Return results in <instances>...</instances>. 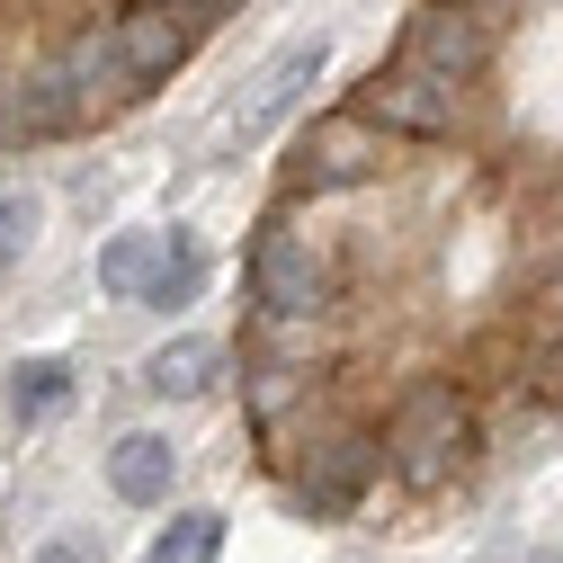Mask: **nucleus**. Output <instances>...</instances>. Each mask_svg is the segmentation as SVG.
Returning a JSON list of instances; mask_svg holds the SVG:
<instances>
[{
  "mask_svg": "<svg viewBox=\"0 0 563 563\" xmlns=\"http://www.w3.org/2000/svg\"><path fill=\"white\" fill-rule=\"evenodd\" d=\"M385 456L411 492H439L456 465H465V394L456 385H411L394 402V430H385Z\"/></svg>",
  "mask_w": 563,
  "mask_h": 563,
  "instance_id": "obj_1",
  "label": "nucleus"
},
{
  "mask_svg": "<svg viewBox=\"0 0 563 563\" xmlns=\"http://www.w3.org/2000/svg\"><path fill=\"white\" fill-rule=\"evenodd\" d=\"M251 296H260L268 322H313V313L331 305V260H322V242L296 233V224H268V233L251 242Z\"/></svg>",
  "mask_w": 563,
  "mask_h": 563,
  "instance_id": "obj_2",
  "label": "nucleus"
},
{
  "mask_svg": "<svg viewBox=\"0 0 563 563\" xmlns=\"http://www.w3.org/2000/svg\"><path fill=\"white\" fill-rule=\"evenodd\" d=\"M385 474V439H367V430H340V439H322L305 465H296V483H287V501H296V519H349L367 501V483Z\"/></svg>",
  "mask_w": 563,
  "mask_h": 563,
  "instance_id": "obj_3",
  "label": "nucleus"
},
{
  "mask_svg": "<svg viewBox=\"0 0 563 563\" xmlns=\"http://www.w3.org/2000/svg\"><path fill=\"white\" fill-rule=\"evenodd\" d=\"M322 63H331V45L322 36H296V45H277L268 63H260V81H251V99L233 108V125H224V144L242 153V144H268L277 125H287L305 99H313V81H322Z\"/></svg>",
  "mask_w": 563,
  "mask_h": 563,
  "instance_id": "obj_4",
  "label": "nucleus"
},
{
  "mask_svg": "<svg viewBox=\"0 0 563 563\" xmlns=\"http://www.w3.org/2000/svg\"><path fill=\"white\" fill-rule=\"evenodd\" d=\"M376 170H385V144H376V125L349 108V117H322L305 144H296L287 188H296V197H331V188H367Z\"/></svg>",
  "mask_w": 563,
  "mask_h": 563,
  "instance_id": "obj_5",
  "label": "nucleus"
},
{
  "mask_svg": "<svg viewBox=\"0 0 563 563\" xmlns=\"http://www.w3.org/2000/svg\"><path fill=\"white\" fill-rule=\"evenodd\" d=\"M483 54H492V19L474 0H430V10L402 27V63H420V73H439V81H465Z\"/></svg>",
  "mask_w": 563,
  "mask_h": 563,
  "instance_id": "obj_6",
  "label": "nucleus"
},
{
  "mask_svg": "<svg viewBox=\"0 0 563 563\" xmlns=\"http://www.w3.org/2000/svg\"><path fill=\"white\" fill-rule=\"evenodd\" d=\"M358 117L385 125V134H448L456 125V81L420 73V63H394V73H376L358 90Z\"/></svg>",
  "mask_w": 563,
  "mask_h": 563,
  "instance_id": "obj_7",
  "label": "nucleus"
},
{
  "mask_svg": "<svg viewBox=\"0 0 563 563\" xmlns=\"http://www.w3.org/2000/svg\"><path fill=\"white\" fill-rule=\"evenodd\" d=\"M54 81H63V99H73L81 117H99V108H125V99H144V81H134V63H125L117 27H81L73 45H63Z\"/></svg>",
  "mask_w": 563,
  "mask_h": 563,
  "instance_id": "obj_8",
  "label": "nucleus"
},
{
  "mask_svg": "<svg viewBox=\"0 0 563 563\" xmlns=\"http://www.w3.org/2000/svg\"><path fill=\"white\" fill-rule=\"evenodd\" d=\"M117 27V45H125V63H134V81H162V73H179L188 63V45H197V19L188 10H170V0H144V10H125V19H108Z\"/></svg>",
  "mask_w": 563,
  "mask_h": 563,
  "instance_id": "obj_9",
  "label": "nucleus"
},
{
  "mask_svg": "<svg viewBox=\"0 0 563 563\" xmlns=\"http://www.w3.org/2000/svg\"><path fill=\"white\" fill-rule=\"evenodd\" d=\"M170 474H179V456H170V439H153V430H134V439L108 448V483H117V501H134V510L170 501Z\"/></svg>",
  "mask_w": 563,
  "mask_h": 563,
  "instance_id": "obj_10",
  "label": "nucleus"
},
{
  "mask_svg": "<svg viewBox=\"0 0 563 563\" xmlns=\"http://www.w3.org/2000/svg\"><path fill=\"white\" fill-rule=\"evenodd\" d=\"M197 287H206V251H197V233H153V268H144V287H134V305H197Z\"/></svg>",
  "mask_w": 563,
  "mask_h": 563,
  "instance_id": "obj_11",
  "label": "nucleus"
},
{
  "mask_svg": "<svg viewBox=\"0 0 563 563\" xmlns=\"http://www.w3.org/2000/svg\"><path fill=\"white\" fill-rule=\"evenodd\" d=\"M216 376H224V340H170V349H153V358H144V385H153L162 402L216 394Z\"/></svg>",
  "mask_w": 563,
  "mask_h": 563,
  "instance_id": "obj_12",
  "label": "nucleus"
},
{
  "mask_svg": "<svg viewBox=\"0 0 563 563\" xmlns=\"http://www.w3.org/2000/svg\"><path fill=\"white\" fill-rule=\"evenodd\" d=\"M216 554H224V510H179V519L153 537L144 563H216Z\"/></svg>",
  "mask_w": 563,
  "mask_h": 563,
  "instance_id": "obj_13",
  "label": "nucleus"
},
{
  "mask_svg": "<svg viewBox=\"0 0 563 563\" xmlns=\"http://www.w3.org/2000/svg\"><path fill=\"white\" fill-rule=\"evenodd\" d=\"M10 394H19V411H27V420H54L63 402H73V367H63V358H27Z\"/></svg>",
  "mask_w": 563,
  "mask_h": 563,
  "instance_id": "obj_14",
  "label": "nucleus"
},
{
  "mask_svg": "<svg viewBox=\"0 0 563 563\" xmlns=\"http://www.w3.org/2000/svg\"><path fill=\"white\" fill-rule=\"evenodd\" d=\"M144 268H153V233H125V242L99 251V287L108 296H134V287H144Z\"/></svg>",
  "mask_w": 563,
  "mask_h": 563,
  "instance_id": "obj_15",
  "label": "nucleus"
},
{
  "mask_svg": "<svg viewBox=\"0 0 563 563\" xmlns=\"http://www.w3.org/2000/svg\"><path fill=\"white\" fill-rule=\"evenodd\" d=\"M27 242H36V197H0V268L27 260Z\"/></svg>",
  "mask_w": 563,
  "mask_h": 563,
  "instance_id": "obj_16",
  "label": "nucleus"
},
{
  "mask_svg": "<svg viewBox=\"0 0 563 563\" xmlns=\"http://www.w3.org/2000/svg\"><path fill=\"white\" fill-rule=\"evenodd\" d=\"M554 322H563V287H554ZM545 385H554V394H563V340H554V349H545Z\"/></svg>",
  "mask_w": 563,
  "mask_h": 563,
  "instance_id": "obj_17",
  "label": "nucleus"
},
{
  "mask_svg": "<svg viewBox=\"0 0 563 563\" xmlns=\"http://www.w3.org/2000/svg\"><path fill=\"white\" fill-rule=\"evenodd\" d=\"M179 10H188V19L206 27V19H233V10H242V0H179Z\"/></svg>",
  "mask_w": 563,
  "mask_h": 563,
  "instance_id": "obj_18",
  "label": "nucleus"
},
{
  "mask_svg": "<svg viewBox=\"0 0 563 563\" xmlns=\"http://www.w3.org/2000/svg\"><path fill=\"white\" fill-rule=\"evenodd\" d=\"M36 563H90V554H81V545H45Z\"/></svg>",
  "mask_w": 563,
  "mask_h": 563,
  "instance_id": "obj_19",
  "label": "nucleus"
},
{
  "mask_svg": "<svg viewBox=\"0 0 563 563\" xmlns=\"http://www.w3.org/2000/svg\"><path fill=\"white\" fill-rule=\"evenodd\" d=\"M537 563H563V554H537Z\"/></svg>",
  "mask_w": 563,
  "mask_h": 563,
  "instance_id": "obj_20",
  "label": "nucleus"
}]
</instances>
